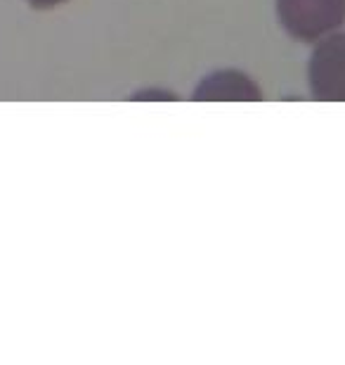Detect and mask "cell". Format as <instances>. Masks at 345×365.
<instances>
[{"mask_svg": "<svg viewBox=\"0 0 345 365\" xmlns=\"http://www.w3.org/2000/svg\"><path fill=\"white\" fill-rule=\"evenodd\" d=\"M286 34L298 41H317L345 21V0H277Z\"/></svg>", "mask_w": 345, "mask_h": 365, "instance_id": "6da1fadb", "label": "cell"}, {"mask_svg": "<svg viewBox=\"0 0 345 365\" xmlns=\"http://www.w3.org/2000/svg\"><path fill=\"white\" fill-rule=\"evenodd\" d=\"M307 81L314 100L345 102V34L329 36L314 48Z\"/></svg>", "mask_w": 345, "mask_h": 365, "instance_id": "7a4b0ae2", "label": "cell"}, {"mask_svg": "<svg viewBox=\"0 0 345 365\" xmlns=\"http://www.w3.org/2000/svg\"><path fill=\"white\" fill-rule=\"evenodd\" d=\"M194 100H260V91L239 71H218L203 78Z\"/></svg>", "mask_w": 345, "mask_h": 365, "instance_id": "3957f363", "label": "cell"}, {"mask_svg": "<svg viewBox=\"0 0 345 365\" xmlns=\"http://www.w3.org/2000/svg\"><path fill=\"white\" fill-rule=\"evenodd\" d=\"M26 3L36 7V10H50V7H57V5L67 3V0H26Z\"/></svg>", "mask_w": 345, "mask_h": 365, "instance_id": "277c9868", "label": "cell"}]
</instances>
